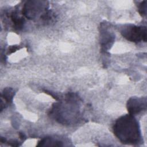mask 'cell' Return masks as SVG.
I'll use <instances>...</instances> for the list:
<instances>
[{
  "label": "cell",
  "mask_w": 147,
  "mask_h": 147,
  "mask_svg": "<svg viewBox=\"0 0 147 147\" xmlns=\"http://www.w3.org/2000/svg\"><path fill=\"white\" fill-rule=\"evenodd\" d=\"M113 131L119 141L124 144H136L141 140L138 122L130 114L123 115L117 119L113 126Z\"/></svg>",
  "instance_id": "6da1fadb"
},
{
  "label": "cell",
  "mask_w": 147,
  "mask_h": 147,
  "mask_svg": "<svg viewBox=\"0 0 147 147\" xmlns=\"http://www.w3.org/2000/svg\"><path fill=\"white\" fill-rule=\"evenodd\" d=\"M79 102V99L75 94H68L65 105L60 103L55 104L51 113L59 122L69 124L78 115V110L76 107Z\"/></svg>",
  "instance_id": "7a4b0ae2"
},
{
  "label": "cell",
  "mask_w": 147,
  "mask_h": 147,
  "mask_svg": "<svg viewBox=\"0 0 147 147\" xmlns=\"http://www.w3.org/2000/svg\"><path fill=\"white\" fill-rule=\"evenodd\" d=\"M122 35L127 40L138 42L146 41V28L145 26H137L134 25H125L121 30Z\"/></svg>",
  "instance_id": "3957f363"
},
{
  "label": "cell",
  "mask_w": 147,
  "mask_h": 147,
  "mask_svg": "<svg viewBox=\"0 0 147 147\" xmlns=\"http://www.w3.org/2000/svg\"><path fill=\"white\" fill-rule=\"evenodd\" d=\"M46 5L45 1H27L22 8V14L29 19H34L45 9Z\"/></svg>",
  "instance_id": "277c9868"
},
{
  "label": "cell",
  "mask_w": 147,
  "mask_h": 147,
  "mask_svg": "<svg viewBox=\"0 0 147 147\" xmlns=\"http://www.w3.org/2000/svg\"><path fill=\"white\" fill-rule=\"evenodd\" d=\"M146 101L145 98H131L127 103V109L129 114L134 115L146 109Z\"/></svg>",
  "instance_id": "5b68a950"
},
{
  "label": "cell",
  "mask_w": 147,
  "mask_h": 147,
  "mask_svg": "<svg viewBox=\"0 0 147 147\" xmlns=\"http://www.w3.org/2000/svg\"><path fill=\"white\" fill-rule=\"evenodd\" d=\"M101 46L103 49L107 51L113 44L114 40V34L109 30L106 24L101 26Z\"/></svg>",
  "instance_id": "8992f818"
},
{
  "label": "cell",
  "mask_w": 147,
  "mask_h": 147,
  "mask_svg": "<svg viewBox=\"0 0 147 147\" xmlns=\"http://www.w3.org/2000/svg\"><path fill=\"white\" fill-rule=\"evenodd\" d=\"M62 142L52 137H47L41 140L37 146H62Z\"/></svg>",
  "instance_id": "52a82bcc"
},
{
  "label": "cell",
  "mask_w": 147,
  "mask_h": 147,
  "mask_svg": "<svg viewBox=\"0 0 147 147\" xmlns=\"http://www.w3.org/2000/svg\"><path fill=\"white\" fill-rule=\"evenodd\" d=\"M11 20L14 24V27L17 29H21L24 24V19L21 17L17 12L13 11L11 14Z\"/></svg>",
  "instance_id": "ba28073f"
},
{
  "label": "cell",
  "mask_w": 147,
  "mask_h": 147,
  "mask_svg": "<svg viewBox=\"0 0 147 147\" xmlns=\"http://www.w3.org/2000/svg\"><path fill=\"white\" fill-rule=\"evenodd\" d=\"M3 97L6 100L7 102H10L12 100V98L14 95L13 90L11 88H7L4 90L3 92Z\"/></svg>",
  "instance_id": "9c48e42d"
},
{
  "label": "cell",
  "mask_w": 147,
  "mask_h": 147,
  "mask_svg": "<svg viewBox=\"0 0 147 147\" xmlns=\"http://www.w3.org/2000/svg\"><path fill=\"white\" fill-rule=\"evenodd\" d=\"M138 10L140 14L142 16H145L146 13V1H144L141 2V3L138 6Z\"/></svg>",
  "instance_id": "30bf717a"
}]
</instances>
